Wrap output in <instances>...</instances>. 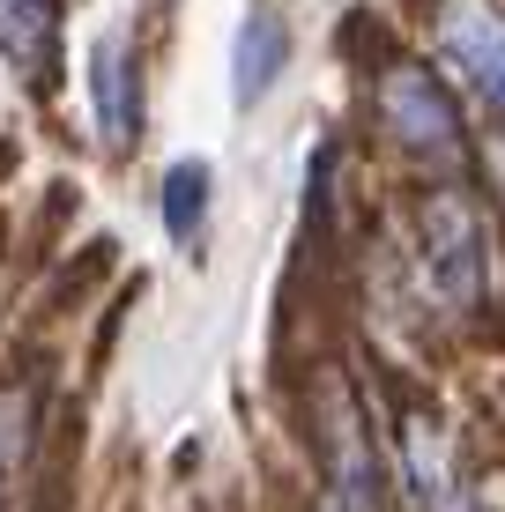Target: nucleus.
<instances>
[{"instance_id":"1","label":"nucleus","mask_w":505,"mask_h":512,"mask_svg":"<svg viewBox=\"0 0 505 512\" xmlns=\"http://www.w3.org/2000/svg\"><path fill=\"white\" fill-rule=\"evenodd\" d=\"M416 275L446 312H476L491 297V238H483V208L468 193H431L416 208Z\"/></svg>"},{"instance_id":"2","label":"nucleus","mask_w":505,"mask_h":512,"mask_svg":"<svg viewBox=\"0 0 505 512\" xmlns=\"http://www.w3.org/2000/svg\"><path fill=\"white\" fill-rule=\"evenodd\" d=\"M379 119H387V134L402 141V156L409 164H424V171H454L468 164V134H461V112H454V97L431 82V67H387L379 75Z\"/></svg>"},{"instance_id":"3","label":"nucleus","mask_w":505,"mask_h":512,"mask_svg":"<svg viewBox=\"0 0 505 512\" xmlns=\"http://www.w3.org/2000/svg\"><path fill=\"white\" fill-rule=\"evenodd\" d=\"M320 446H327V475H335L342 505L350 512H394V468L379 453V431L357 409V394H342V386L320 409Z\"/></svg>"},{"instance_id":"4","label":"nucleus","mask_w":505,"mask_h":512,"mask_svg":"<svg viewBox=\"0 0 505 512\" xmlns=\"http://www.w3.org/2000/svg\"><path fill=\"white\" fill-rule=\"evenodd\" d=\"M439 52L454 60V75L505 119V8L491 0H446L439 8Z\"/></svg>"},{"instance_id":"5","label":"nucleus","mask_w":505,"mask_h":512,"mask_svg":"<svg viewBox=\"0 0 505 512\" xmlns=\"http://www.w3.org/2000/svg\"><path fill=\"white\" fill-rule=\"evenodd\" d=\"M402 483H409V505L416 512H468V490L454 475V453H446V431L431 423L424 409L402 416Z\"/></svg>"},{"instance_id":"6","label":"nucleus","mask_w":505,"mask_h":512,"mask_svg":"<svg viewBox=\"0 0 505 512\" xmlns=\"http://www.w3.org/2000/svg\"><path fill=\"white\" fill-rule=\"evenodd\" d=\"M90 90H97V127H104V149H127L142 134V82L127 67V45L104 38L97 60H90Z\"/></svg>"},{"instance_id":"7","label":"nucleus","mask_w":505,"mask_h":512,"mask_svg":"<svg viewBox=\"0 0 505 512\" xmlns=\"http://www.w3.org/2000/svg\"><path fill=\"white\" fill-rule=\"evenodd\" d=\"M52 45H60V8L52 0H0V60L30 82H52Z\"/></svg>"},{"instance_id":"8","label":"nucleus","mask_w":505,"mask_h":512,"mask_svg":"<svg viewBox=\"0 0 505 512\" xmlns=\"http://www.w3.org/2000/svg\"><path fill=\"white\" fill-rule=\"evenodd\" d=\"M283 60H290L283 23H275L268 8L246 15V30H238V67H231V90H238V104L268 97V90H275V75H283Z\"/></svg>"},{"instance_id":"9","label":"nucleus","mask_w":505,"mask_h":512,"mask_svg":"<svg viewBox=\"0 0 505 512\" xmlns=\"http://www.w3.org/2000/svg\"><path fill=\"white\" fill-rule=\"evenodd\" d=\"M201 223H208V164L186 156L164 179V231H171V245H201Z\"/></svg>"},{"instance_id":"10","label":"nucleus","mask_w":505,"mask_h":512,"mask_svg":"<svg viewBox=\"0 0 505 512\" xmlns=\"http://www.w3.org/2000/svg\"><path fill=\"white\" fill-rule=\"evenodd\" d=\"M23 446H30V401L23 394H0V512H8V498H15Z\"/></svg>"}]
</instances>
